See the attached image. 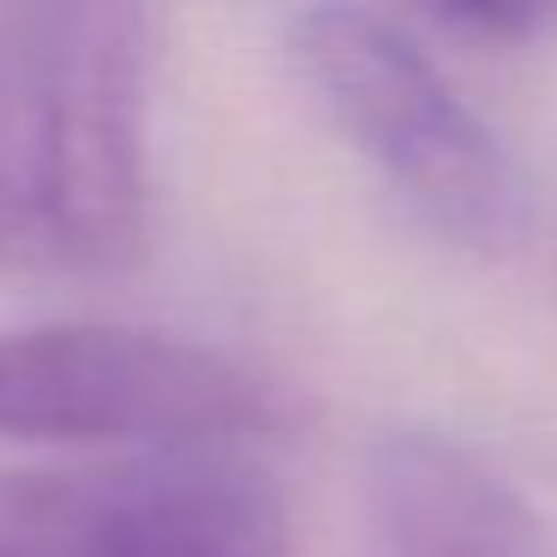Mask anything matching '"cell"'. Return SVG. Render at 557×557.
Returning a JSON list of instances; mask_svg holds the SVG:
<instances>
[{
	"label": "cell",
	"instance_id": "6da1fadb",
	"mask_svg": "<svg viewBox=\"0 0 557 557\" xmlns=\"http://www.w3.org/2000/svg\"><path fill=\"white\" fill-rule=\"evenodd\" d=\"M13 114L42 270H126L150 234L145 0H13Z\"/></svg>",
	"mask_w": 557,
	"mask_h": 557
},
{
	"label": "cell",
	"instance_id": "7a4b0ae2",
	"mask_svg": "<svg viewBox=\"0 0 557 557\" xmlns=\"http://www.w3.org/2000/svg\"><path fill=\"white\" fill-rule=\"evenodd\" d=\"M294 61L336 133L432 234L461 252L521 240L528 193L509 150L396 25L348 0H312L294 18Z\"/></svg>",
	"mask_w": 557,
	"mask_h": 557
},
{
	"label": "cell",
	"instance_id": "3957f363",
	"mask_svg": "<svg viewBox=\"0 0 557 557\" xmlns=\"http://www.w3.org/2000/svg\"><path fill=\"white\" fill-rule=\"evenodd\" d=\"M282 396L216 348L133 324L0 336V437L25 444H246Z\"/></svg>",
	"mask_w": 557,
	"mask_h": 557
},
{
	"label": "cell",
	"instance_id": "277c9868",
	"mask_svg": "<svg viewBox=\"0 0 557 557\" xmlns=\"http://www.w3.org/2000/svg\"><path fill=\"white\" fill-rule=\"evenodd\" d=\"M0 557H288V497L240 444H157L73 473L0 468Z\"/></svg>",
	"mask_w": 557,
	"mask_h": 557
},
{
	"label": "cell",
	"instance_id": "5b68a950",
	"mask_svg": "<svg viewBox=\"0 0 557 557\" xmlns=\"http://www.w3.org/2000/svg\"><path fill=\"white\" fill-rule=\"evenodd\" d=\"M366 504L384 557H540L528 497L437 432H389L366 468Z\"/></svg>",
	"mask_w": 557,
	"mask_h": 557
},
{
	"label": "cell",
	"instance_id": "8992f818",
	"mask_svg": "<svg viewBox=\"0 0 557 557\" xmlns=\"http://www.w3.org/2000/svg\"><path fill=\"white\" fill-rule=\"evenodd\" d=\"M413 7L480 42H533L557 25V0H413Z\"/></svg>",
	"mask_w": 557,
	"mask_h": 557
},
{
	"label": "cell",
	"instance_id": "52a82bcc",
	"mask_svg": "<svg viewBox=\"0 0 557 557\" xmlns=\"http://www.w3.org/2000/svg\"><path fill=\"white\" fill-rule=\"evenodd\" d=\"M0 270H42V240H37V216H30L7 90H0Z\"/></svg>",
	"mask_w": 557,
	"mask_h": 557
}]
</instances>
